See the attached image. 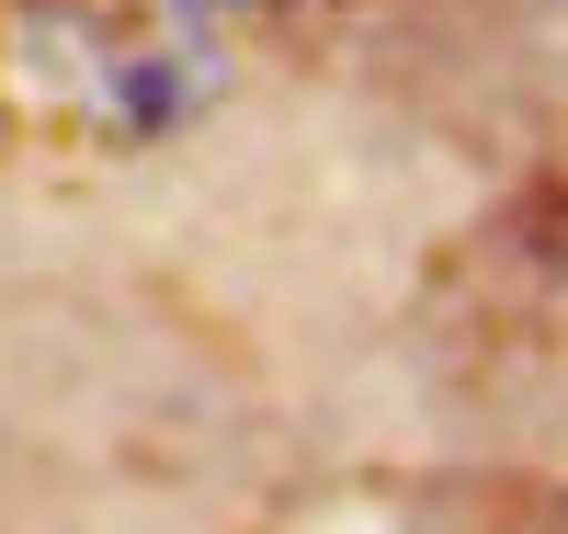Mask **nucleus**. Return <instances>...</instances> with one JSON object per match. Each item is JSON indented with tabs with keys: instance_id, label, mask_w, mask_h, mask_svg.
Here are the masks:
<instances>
[]
</instances>
